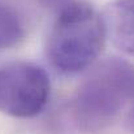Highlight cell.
Instances as JSON below:
<instances>
[{
  "instance_id": "cell-1",
  "label": "cell",
  "mask_w": 134,
  "mask_h": 134,
  "mask_svg": "<svg viewBox=\"0 0 134 134\" xmlns=\"http://www.w3.org/2000/svg\"><path fill=\"white\" fill-rule=\"evenodd\" d=\"M134 98V66L119 57L96 64L82 81L73 100V117L83 132L109 126Z\"/></svg>"
},
{
  "instance_id": "cell-2",
  "label": "cell",
  "mask_w": 134,
  "mask_h": 134,
  "mask_svg": "<svg viewBox=\"0 0 134 134\" xmlns=\"http://www.w3.org/2000/svg\"><path fill=\"white\" fill-rule=\"evenodd\" d=\"M105 41L102 13L86 3L74 1L56 17L47 41V57L56 70L76 74L92 66Z\"/></svg>"
},
{
  "instance_id": "cell-3",
  "label": "cell",
  "mask_w": 134,
  "mask_h": 134,
  "mask_svg": "<svg viewBox=\"0 0 134 134\" xmlns=\"http://www.w3.org/2000/svg\"><path fill=\"white\" fill-rule=\"evenodd\" d=\"M49 78L39 65L12 61L0 66V112L13 117H34L49 98Z\"/></svg>"
},
{
  "instance_id": "cell-4",
  "label": "cell",
  "mask_w": 134,
  "mask_h": 134,
  "mask_svg": "<svg viewBox=\"0 0 134 134\" xmlns=\"http://www.w3.org/2000/svg\"><path fill=\"white\" fill-rule=\"evenodd\" d=\"M107 38L134 56V0H113L102 13Z\"/></svg>"
},
{
  "instance_id": "cell-5",
  "label": "cell",
  "mask_w": 134,
  "mask_h": 134,
  "mask_svg": "<svg viewBox=\"0 0 134 134\" xmlns=\"http://www.w3.org/2000/svg\"><path fill=\"white\" fill-rule=\"evenodd\" d=\"M25 37V25L17 10L0 4V51L18 44Z\"/></svg>"
},
{
  "instance_id": "cell-6",
  "label": "cell",
  "mask_w": 134,
  "mask_h": 134,
  "mask_svg": "<svg viewBox=\"0 0 134 134\" xmlns=\"http://www.w3.org/2000/svg\"><path fill=\"white\" fill-rule=\"evenodd\" d=\"M39 1L42 3L43 7L56 12V14H59L61 10H64L69 5H72L76 0H39Z\"/></svg>"
},
{
  "instance_id": "cell-7",
  "label": "cell",
  "mask_w": 134,
  "mask_h": 134,
  "mask_svg": "<svg viewBox=\"0 0 134 134\" xmlns=\"http://www.w3.org/2000/svg\"><path fill=\"white\" fill-rule=\"evenodd\" d=\"M126 124H128V128H129V130L134 133V105H133V108L130 109L129 115H128V119H126Z\"/></svg>"
}]
</instances>
